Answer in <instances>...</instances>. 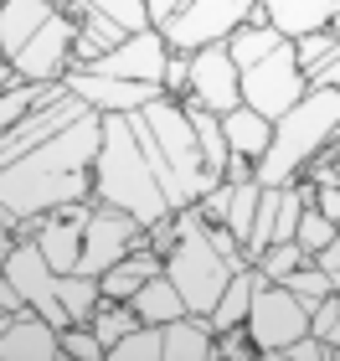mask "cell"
<instances>
[{
    "instance_id": "25",
    "label": "cell",
    "mask_w": 340,
    "mask_h": 361,
    "mask_svg": "<svg viewBox=\"0 0 340 361\" xmlns=\"http://www.w3.org/2000/svg\"><path fill=\"white\" fill-rule=\"evenodd\" d=\"M108 361H165V325H134L108 351Z\"/></svg>"
},
{
    "instance_id": "16",
    "label": "cell",
    "mask_w": 340,
    "mask_h": 361,
    "mask_svg": "<svg viewBox=\"0 0 340 361\" xmlns=\"http://www.w3.org/2000/svg\"><path fill=\"white\" fill-rule=\"evenodd\" d=\"M0 361H62L57 325L26 305L15 315H0Z\"/></svg>"
},
{
    "instance_id": "6",
    "label": "cell",
    "mask_w": 340,
    "mask_h": 361,
    "mask_svg": "<svg viewBox=\"0 0 340 361\" xmlns=\"http://www.w3.org/2000/svg\"><path fill=\"white\" fill-rule=\"evenodd\" d=\"M139 114H144V124H150L160 155H165L175 212L196 207L222 176L206 166V155H201V145H196V129H191V119H186V104H181V98H170V93H160V98H150Z\"/></svg>"
},
{
    "instance_id": "3",
    "label": "cell",
    "mask_w": 340,
    "mask_h": 361,
    "mask_svg": "<svg viewBox=\"0 0 340 361\" xmlns=\"http://www.w3.org/2000/svg\"><path fill=\"white\" fill-rule=\"evenodd\" d=\"M77 21L62 0H0V57L26 83H62Z\"/></svg>"
},
{
    "instance_id": "23",
    "label": "cell",
    "mask_w": 340,
    "mask_h": 361,
    "mask_svg": "<svg viewBox=\"0 0 340 361\" xmlns=\"http://www.w3.org/2000/svg\"><path fill=\"white\" fill-rule=\"evenodd\" d=\"M186 104V119H191V129H196V145H201V155H206V166H212L217 176L227 171V135H222V114H212V109H201V104H191V98H181Z\"/></svg>"
},
{
    "instance_id": "8",
    "label": "cell",
    "mask_w": 340,
    "mask_h": 361,
    "mask_svg": "<svg viewBox=\"0 0 340 361\" xmlns=\"http://www.w3.org/2000/svg\"><path fill=\"white\" fill-rule=\"evenodd\" d=\"M242 331L253 336V346L263 361H273L289 341H299L310 331V305L294 300L284 284H258L253 289V305H248V320H242Z\"/></svg>"
},
{
    "instance_id": "18",
    "label": "cell",
    "mask_w": 340,
    "mask_h": 361,
    "mask_svg": "<svg viewBox=\"0 0 340 361\" xmlns=\"http://www.w3.org/2000/svg\"><path fill=\"white\" fill-rule=\"evenodd\" d=\"M294 52H299V68H304V83L310 88H340V37L330 26L299 37Z\"/></svg>"
},
{
    "instance_id": "11",
    "label": "cell",
    "mask_w": 340,
    "mask_h": 361,
    "mask_svg": "<svg viewBox=\"0 0 340 361\" xmlns=\"http://www.w3.org/2000/svg\"><path fill=\"white\" fill-rule=\"evenodd\" d=\"M88 217H93V202L46 207L42 217H31V222L15 227V238H31L57 274H77V253H83V238H88Z\"/></svg>"
},
{
    "instance_id": "38",
    "label": "cell",
    "mask_w": 340,
    "mask_h": 361,
    "mask_svg": "<svg viewBox=\"0 0 340 361\" xmlns=\"http://www.w3.org/2000/svg\"><path fill=\"white\" fill-rule=\"evenodd\" d=\"M315 212H325V217L340 227V180H330V186H315Z\"/></svg>"
},
{
    "instance_id": "12",
    "label": "cell",
    "mask_w": 340,
    "mask_h": 361,
    "mask_svg": "<svg viewBox=\"0 0 340 361\" xmlns=\"http://www.w3.org/2000/svg\"><path fill=\"white\" fill-rule=\"evenodd\" d=\"M144 243V227L129 217V212L119 207H103V202H93V217H88V238H83V253H77V274H88V279H99L108 274L113 264H119L124 253H134Z\"/></svg>"
},
{
    "instance_id": "36",
    "label": "cell",
    "mask_w": 340,
    "mask_h": 361,
    "mask_svg": "<svg viewBox=\"0 0 340 361\" xmlns=\"http://www.w3.org/2000/svg\"><path fill=\"white\" fill-rule=\"evenodd\" d=\"M227 202H232V180H217V186L196 202V212H201L206 222H227Z\"/></svg>"
},
{
    "instance_id": "22",
    "label": "cell",
    "mask_w": 340,
    "mask_h": 361,
    "mask_svg": "<svg viewBox=\"0 0 340 361\" xmlns=\"http://www.w3.org/2000/svg\"><path fill=\"white\" fill-rule=\"evenodd\" d=\"M129 305H134V315H139L144 325H170L175 315H186V300H181V289L165 279V269L144 279V284L129 294Z\"/></svg>"
},
{
    "instance_id": "35",
    "label": "cell",
    "mask_w": 340,
    "mask_h": 361,
    "mask_svg": "<svg viewBox=\"0 0 340 361\" xmlns=\"http://www.w3.org/2000/svg\"><path fill=\"white\" fill-rule=\"evenodd\" d=\"M175 238H181V222H175V212H165V217H155L150 227H144V243H150L160 258L175 248Z\"/></svg>"
},
{
    "instance_id": "34",
    "label": "cell",
    "mask_w": 340,
    "mask_h": 361,
    "mask_svg": "<svg viewBox=\"0 0 340 361\" xmlns=\"http://www.w3.org/2000/svg\"><path fill=\"white\" fill-rule=\"evenodd\" d=\"M217 356H227V361H253L258 346H253V336L242 331V325H227V331H217Z\"/></svg>"
},
{
    "instance_id": "7",
    "label": "cell",
    "mask_w": 340,
    "mask_h": 361,
    "mask_svg": "<svg viewBox=\"0 0 340 361\" xmlns=\"http://www.w3.org/2000/svg\"><path fill=\"white\" fill-rule=\"evenodd\" d=\"M175 222H181V238H175V248L165 253V279L181 289V300H186L191 315H212V305L222 300L227 279H232L242 264H232L227 253L212 248V238H206V217L196 207L175 212Z\"/></svg>"
},
{
    "instance_id": "17",
    "label": "cell",
    "mask_w": 340,
    "mask_h": 361,
    "mask_svg": "<svg viewBox=\"0 0 340 361\" xmlns=\"http://www.w3.org/2000/svg\"><path fill=\"white\" fill-rule=\"evenodd\" d=\"M268 11V26L284 31V37H310V31H325L335 21V0H258Z\"/></svg>"
},
{
    "instance_id": "30",
    "label": "cell",
    "mask_w": 340,
    "mask_h": 361,
    "mask_svg": "<svg viewBox=\"0 0 340 361\" xmlns=\"http://www.w3.org/2000/svg\"><path fill=\"white\" fill-rule=\"evenodd\" d=\"M335 233H340V227H335V222L325 217V212H315V207H304V217H299V227H294V243H299V248H304V253H310V258H315V253H320V248H325V243H330Z\"/></svg>"
},
{
    "instance_id": "29",
    "label": "cell",
    "mask_w": 340,
    "mask_h": 361,
    "mask_svg": "<svg viewBox=\"0 0 340 361\" xmlns=\"http://www.w3.org/2000/svg\"><path fill=\"white\" fill-rule=\"evenodd\" d=\"M46 88H52V83H15V88L0 93V129H11L15 119H26V114L46 98Z\"/></svg>"
},
{
    "instance_id": "42",
    "label": "cell",
    "mask_w": 340,
    "mask_h": 361,
    "mask_svg": "<svg viewBox=\"0 0 340 361\" xmlns=\"http://www.w3.org/2000/svg\"><path fill=\"white\" fill-rule=\"evenodd\" d=\"M11 248H15V233H11V227H0V264L11 258Z\"/></svg>"
},
{
    "instance_id": "37",
    "label": "cell",
    "mask_w": 340,
    "mask_h": 361,
    "mask_svg": "<svg viewBox=\"0 0 340 361\" xmlns=\"http://www.w3.org/2000/svg\"><path fill=\"white\" fill-rule=\"evenodd\" d=\"M186 78H191V52H170L165 57V93L186 98Z\"/></svg>"
},
{
    "instance_id": "15",
    "label": "cell",
    "mask_w": 340,
    "mask_h": 361,
    "mask_svg": "<svg viewBox=\"0 0 340 361\" xmlns=\"http://www.w3.org/2000/svg\"><path fill=\"white\" fill-rule=\"evenodd\" d=\"M62 83L83 98V104H93L99 114H134V109L150 104V98L165 93L160 83H129V78H103V73H88V68H68Z\"/></svg>"
},
{
    "instance_id": "24",
    "label": "cell",
    "mask_w": 340,
    "mask_h": 361,
    "mask_svg": "<svg viewBox=\"0 0 340 361\" xmlns=\"http://www.w3.org/2000/svg\"><path fill=\"white\" fill-rule=\"evenodd\" d=\"M88 325L99 331V341L113 351V346H119L134 325H144V320L134 315V305H129V300H99V305H93V315H88Z\"/></svg>"
},
{
    "instance_id": "31",
    "label": "cell",
    "mask_w": 340,
    "mask_h": 361,
    "mask_svg": "<svg viewBox=\"0 0 340 361\" xmlns=\"http://www.w3.org/2000/svg\"><path fill=\"white\" fill-rule=\"evenodd\" d=\"M310 331L325 341V346L335 351V361H340V294H325V300L310 310Z\"/></svg>"
},
{
    "instance_id": "5",
    "label": "cell",
    "mask_w": 340,
    "mask_h": 361,
    "mask_svg": "<svg viewBox=\"0 0 340 361\" xmlns=\"http://www.w3.org/2000/svg\"><path fill=\"white\" fill-rule=\"evenodd\" d=\"M335 140H340V88H310L289 114L273 119V140H268L263 160L253 166L258 186H289V180H299L304 166L320 150H330Z\"/></svg>"
},
{
    "instance_id": "19",
    "label": "cell",
    "mask_w": 340,
    "mask_h": 361,
    "mask_svg": "<svg viewBox=\"0 0 340 361\" xmlns=\"http://www.w3.org/2000/svg\"><path fill=\"white\" fill-rule=\"evenodd\" d=\"M217 356V331L206 315H175L165 325V361H212Z\"/></svg>"
},
{
    "instance_id": "32",
    "label": "cell",
    "mask_w": 340,
    "mask_h": 361,
    "mask_svg": "<svg viewBox=\"0 0 340 361\" xmlns=\"http://www.w3.org/2000/svg\"><path fill=\"white\" fill-rule=\"evenodd\" d=\"M304 258H310V253H304V248H299V243H294V238H289V243H273V248H268L263 258H258V269H263V274L273 279V284H279V279H284L289 269H299V264H304Z\"/></svg>"
},
{
    "instance_id": "20",
    "label": "cell",
    "mask_w": 340,
    "mask_h": 361,
    "mask_svg": "<svg viewBox=\"0 0 340 361\" xmlns=\"http://www.w3.org/2000/svg\"><path fill=\"white\" fill-rule=\"evenodd\" d=\"M222 135H227V150L232 155L258 166L263 150H268V140H273V119H263V114L248 109V104H237L232 114H222Z\"/></svg>"
},
{
    "instance_id": "27",
    "label": "cell",
    "mask_w": 340,
    "mask_h": 361,
    "mask_svg": "<svg viewBox=\"0 0 340 361\" xmlns=\"http://www.w3.org/2000/svg\"><path fill=\"white\" fill-rule=\"evenodd\" d=\"M279 284H284L289 294H294V300H304V305H310V310H315L320 300H325V294H335V284H330V274H325V269H320V264H315V258H304V264H299V269H289V274L279 279Z\"/></svg>"
},
{
    "instance_id": "10",
    "label": "cell",
    "mask_w": 340,
    "mask_h": 361,
    "mask_svg": "<svg viewBox=\"0 0 340 361\" xmlns=\"http://www.w3.org/2000/svg\"><path fill=\"white\" fill-rule=\"evenodd\" d=\"M253 6L258 0H186L181 16H175L160 37H165L170 52H196L206 42H227L232 31H242Z\"/></svg>"
},
{
    "instance_id": "14",
    "label": "cell",
    "mask_w": 340,
    "mask_h": 361,
    "mask_svg": "<svg viewBox=\"0 0 340 361\" xmlns=\"http://www.w3.org/2000/svg\"><path fill=\"white\" fill-rule=\"evenodd\" d=\"M165 57H170L165 37H160L155 26H144V31H134V37H124L113 52H103L99 62H88V73L129 78V83H160V88H165Z\"/></svg>"
},
{
    "instance_id": "13",
    "label": "cell",
    "mask_w": 340,
    "mask_h": 361,
    "mask_svg": "<svg viewBox=\"0 0 340 361\" xmlns=\"http://www.w3.org/2000/svg\"><path fill=\"white\" fill-rule=\"evenodd\" d=\"M186 98L212 114H232L242 104V83H237V62L227 42H206L191 52V78H186Z\"/></svg>"
},
{
    "instance_id": "4",
    "label": "cell",
    "mask_w": 340,
    "mask_h": 361,
    "mask_svg": "<svg viewBox=\"0 0 340 361\" xmlns=\"http://www.w3.org/2000/svg\"><path fill=\"white\" fill-rule=\"evenodd\" d=\"M227 47H232V62H237L242 104L258 109L263 119H279V114H289L310 93L299 52H294V37H284L273 26H242V31L227 37Z\"/></svg>"
},
{
    "instance_id": "28",
    "label": "cell",
    "mask_w": 340,
    "mask_h": 361,
    "mask_svg": "<svg viewBox=\"0 0 340 361\" xmlns=\"http://www.w3.org/2000/svg\"><path fill=\"white\" fill-rule=\"evenodd\" d=\"M57 341H62V356L68 361H108V346L99 341L93 325H62Z\"/></svg>"
},
{
    "instance_id": "2",
    "label": "cell",
    "mask_w": 340,
    "mask_h": 361,
    "mask_svg": "<svg viewBox=\"0 0 340 361\" xmlns=\"http://www.w3.org/2000/svg\"><path fill=\"white\" fill-rule=\"evenodd\" d=\"M93 202L129 212L139 227L175 212L165 155H160V145H155L139 109L103 114V140H99V160H93Z\"/></svg>"
},
{
    "instance_id": "21",
    "label": "cell",
    "mask_w": 340,
    "mask_h": 361,
    "mask_svg": "<svg viewBox=\"0 0 340 361\" xmlns=\"http://www.w3.org/2000/svg\"><path fill=\"white\" fill-rule=\"evenodd\" d=\"M160 269H165V258H160L150 243H139V248L124 253L108 274H99V294H103V300H129V294H134L150 274H160Z\"/></svg>"
},
{
    "instance_id": "33",
    "label": "cell",
    "mask_w": 340,
    "mask_h": 361,
    "mask_svg": "<svg viewBox=\"0 0 340 361\" xmlns=\"http://www.w3.org/2000/svg\"><path fill=\"white\" fill-rule=\"evenodd\" d=\"M273 361H335V351H330L315 331H304L299 341H289V346H284L279 356H273Z\"/></svg>"
},
{
    "instance_id": "39",
    "label": "cell",
    "mask_w": 340,
    "mask_h": 361,
    "mask_svg": "<svg viewBox=\"0 0 340 361\" xmlns=\"http://www.w3.org/2000/svg\"><path fill=\"white\" fill-rule=\"evenodd\" d=\"M144 6H150V26H155V31H165L175 16H181L186 0H144Z\"/></svg>"
},
{
    "instance_id": "41",
    "label": "cell",
    "mask_w": 340,
    "mask_h": 361,
    "mask_svg": "<svg viewBox=\"0 0 340 361\" xmlns=\"http://www.w3.org/2000/svg\"><path fill=\"white\" fill-rule=\"evenodd\" d=\"M315 264H320V269H325V274H335V269H340V233H335V238L325 243V248H320V253H315Z\"/></svg>"
},
{
    "instance_id": "1",
    "label": "cell",
    "mask_w": 340,
    "mask_h": 361,
    "mask_svg": "<svg viewBox=\"0 0 340 361\" xmlns=\"http://www.w3.org/2000/svg\"><path fill=\"white\" fill-rule=\"evenodd\" d=\"M103 114L68 83H52L26 119L0 129V207L11 227L42 217L46 207L93 202V160Z\"/></svg>"
},
{
    "instance_id": "9",
    "label": "cell",
    "mask_w": 340,
    "mask_h": 361,
    "mask_svg": "<svg viewBox=\"0 0 340 361\" xmlns=\"http://www.w3.org/2000/svg\"><path fill=\"white\" fill-rule=\"evenodd\" d=\"M6 279L15 284V294H21L26 310L46 315L57 331H62V325H73L68 305H62V279H68V274H57L52 264H46V253H42L31 238H15V248H11V258H6Z\"/></svg>"
},
{
    "instance_id": "40",
    "label": "cell",
    "mask_w": 340,
    "mask_h": 361,
    "mask_svg": "<svg viewBox=\"0 0 340 361\" xmlns=\"http://www.w3.org/2000/svg\"><path fill=\"white\" fill-rule=\"evenodd\" d=\"M21 310V294H15V284L6 279V264H0V315H15Z\"/></svg>"
},
{
    "instance_id": "26",
    "label": "cell",
    "mask_w": 340,
    "mask_h": 361,
    "mask_svg": "<svg viewBox=\"0 0 340 361\" xmlns=\"http://www.w3.org/2000/svg\"><path fill=\"white\" fill-rule=\"evenodd\" d=\"M62 6H83V11H99V16H108L113 26H124L129 37H134V31H144L150 26V6H144V0H62Z\"/></svg>"
},
{
    "instance_id": "43",
    "label": "cell",
    "mask_w": 340,
    "mask_h": 361,
    "mask_svg": "<svg viewBox=\"0 0 340 361\" xmlns=\"http://www.w3.org/2000/svg\"><path fill=\"white\" fill-rule=\"evenodd\" d=\"M330 31H335V37H340V16H335V21H330Z\"/></svg>"
}]
</instances>
